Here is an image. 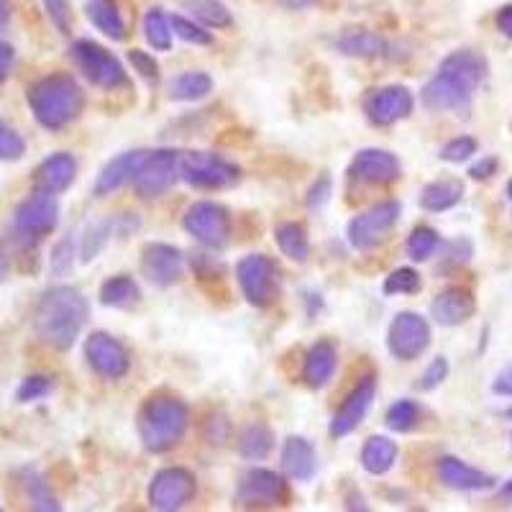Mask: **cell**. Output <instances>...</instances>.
<instances>
[{"instance_id": "30", "label": "cell", "mask_w": 512, "mask_h": 512, "mask_svg": "<svg viewBox=\"0 0 512 512\" xmlns=\"http://www.w3.org/2000/svg\"><path fill=\"white\" fill-rule=\"evenodd\" d=\"M98 297L105 308L131 310L141 303V287L134 277L116 274V277H111V280H105L103 285H100Z\"/></svg>"}, {"instance_id": "22", "label": "cell", "mask_w": 512, "mask_h": 512, "mask_svg": "<svg viewBox=\"0 0 512 512\" xmlns=\"http://www.w3.org/2000/svg\"><path fill=\"white\" fill-rule=\"evenodd\" d=\"M144 157H146V149H134V152H123L118 154V157H113L111 162L100 169V175L95 177V185H93L95 198L113 195V192L121 190L123 185L134 182Z\"/></svg>"}, {"instance_id": "46", "label": "cell", "mask_w": 512, "mask_h": 512, "mask_svg": "<svg viewBox=\"0 0 512 512\" xmlns=\"http://www.w3.org/2000/svg\"><path fill=\"white\" fill-rule=\"evenodd\" d=\"M477 149L479 144L474 136H456V139H451L446 146H443L438 157H441L446 164H464L477 154Z\"/></svg>"}, {"instance_id": "54", "label": "cell", "mask_w": 512, "mask_h": 512, "mask_svg": "<svg viewBox=\"0 0 512 512\" xmlns=\"http://www.w3.org/2000/svg\"><path fill=\"white\" fill-rule=\"evenodd\" d=\"M492 392L500 397H512V367L502 369V372L497 374L495 382H492Z\"/></svg>"}, {"instance_id": "24", "label": "cell", "mask_w": 512, "mask_h": 512, "mask_svg": "<svg viewBox=\"0 0 512 512\" xmlns=\"http://www.w3.org/2000/svg\"><path fill=\"white\" fill-rule=\"evenodd\" d=\"M282 472L292 482H310L318 472V456L315 446L305 436H287L282 443Z\"/></svg>"}, {"instance_id": "35", "label": "cell", "mask_w": 512, "mask_h": 512, "mask_svg": "<svg viewBox=\"0 0 512 512\" xmlns=\"http://www.w3.org/2000/svg\"><path fill=\"white\" fill-rule=\"evenodd\" d=\"M21 484H24V495L34 510H39V512L62 510V502L57 500V495L52 492V487H49L47 479L41 477L36 469H24V472H21Z\"/></svg>"}, {"instance_id": "28", "label": "cell", "mask_w": 512, "mask_h": 512, "mask_svg": "<svg viewBox=\"0 0 512 512\" xmlns=\"http://www.w3.org/2000/svg\"><path fill=\"white\" fill-rule=\"evenodd\" d=\"M464 198V182L456 177H443V180H433L420 190V208L428 213H446V210L456 208Z\"/></svg>"}, {"instance_id": "49", "label": "cell", "mask_w": 512, "mask_h": 512, "mask_svg": "<svg viewBox=\"0 0 512 512\" xmlns=\"http://www.w3.org/2000/svg\"><path fill=\"white\" fill-rule=\"evenodd\" d=\"M448 372H451V367H448V359L446 356H436V359L425 367V372L420 374L418 379V387L423 392H433L436 387H441L443 382L448 379Z\"/></svg>"}, {"instance_id": "27", "label": "cell", "mask_w": 512, "mask_h": 512, "mask_svg": "<svg viewBox=\"0 0 512 512\" xmlns=\"http://www.w3.org/2000/svg\"><path fill=\"white\" fill-rule=\"evenodd\" d=\"M397 456H400V448L392 438L387 436H369L361 446V469L372 477H384L387 472H392V466L397 464Z\"/></svg>"}, {"instance_id": "16", "label": "cell", "mask_w": 512, "mask_h": 512, "mask_svg": "<svg viewBox=\"0 0 512 512\" xmlns=\"http://www.w3.org/2000/svg\"><path fill=\"white\" fill-rule=\"evenodd\" d=\"M141 272L154 287H172L185 277V254L164 241H149L141 249Z\"/></svg>"}, {"instance_id": "26", "label": "cell", "mask_w": 512, "mask_h": 512, "mask_svg": "<svg viewBox=\"0 0 512 512\" xmlns=\"http://www.w3.org/2000/svg\"><path fill=\"white\" fill-rule=\"evenodd\" d=\"M336 49L344 54V57H354V59L392 57L390 41L384 39L382 34H377V31H369V29L344 31V34L336 39Z\"/></svg>"}, {"instance_id": "61", "label": "cell", "mask_w": 512, "mask_h": 512, "mask_svg": "<svg viewBox=\"0 0 512 512\" xmlns=\"http://www.w3.org/2000/svg\"><path fill=\"white\" fill-rule=\"evenodd\" d=\"M505 415H507V418H512V405H510V408L505 410Z\"/></svg>"}, {"instance_id": "23", "label": "cell", "mask_w": 512, "mask_h": 512, "mask_svg": "<svg viewBox=\"0 0 512 512\" xmlns=\"http://www.w3.org/2000/svg\"><path fill=\"white\" fill-rule=\"evenodd\" d=\"M477 310V300L466 287H448L431 303V318L443 328L464 326Z\"/></svg>"}, {"instance_id": "7", "label": "cell", "mask_w": 512, "mask_h": 512, "mask_svg": "<svg viewBox=\"0 0 512 512\" xmlns=\"http://www.w3.org/2000/svg\"><path fill=\"white\" fill-rule=\"evenodd\" d=\"M180 180L198 190H223L241 180V167L213 152H180Z\"/></svg>"}, {"instance_id": "58", "label": "cell", "mask_w": 512, "mask_h": 512, "mask_svg": "<svg viewBox=\"0 0 512 512\" xmlns=\"http://www.w3.org/2000/svg\"><path fill=\"white\" fill-rule=\"evenodd\" d=\"M497 502H500V505H512V479H507V482L500 487V492H497Z\"/></svg>"}, {"instance_id": "55", "label": "cell", "mask_w": 512, "mask_h": 512, "mask_svg": "<svg viewBox=\"0 0 512 512\" xmlns=\"http://www.w3.org/2000/svg\"><path fill=\"white\" fill-rule=\"evenodd\" d=\"M495 24H497V31H500L505 39L512 41V3L510 6H502L500 11H497Z\"/></svg>"}, {"instance_id": "33", "label": "cell", "mask_w": 512, "mask_h": 512, "mask_svg": "<svg viewBox=\"0 0 512 512\" xmlns=\"http://www.w3.org/2000/svg\"><path fill=\"white\" fill-rule=\"evenodd\" d=\"M198 24L208 29H231L233 16L223 0H177Z\"/></svg>"}, {"instance_id": "42", "label": "cell", "mask_w": 512, "mask_h": 512, "mask_svg": "<svg viewBox=\"0 0 512 512\" xmlns=\"http://www.w3.org/2000/svg\"><path fill=\"white\" fill-rule=\"evenodd\" d=\"M423 290V280H420V274L415 272L413 267H400L390 274V277H384L382 292L384 295H418Z\"/></svg>"}, {"instance_id": "51", "label": "cell", "mask_w": 512, "mask_h": 512, "mask_svg": "<svg viewBox=\"0 0 512 512\" xmlns=\"http://www.w3.org/2000/svg\"><path fill=\"white\" fill-rule=\"evenodd\" d=\"M497 169H500V159L497 157H482L479 162H474L472 167H469V177L477 182H484V180H492V177L497 175Z\"/></svg>"}, {"instance_id": "18", "label": "cell", "mask_w": 512, "mask_h": 512, "mask_svg": "<svg viewBox=\"0 0 512 512\" xmlns=\"http://www.w3.org/2000/svg\"><path fill=\"white\" fill-rule=\"evenodd\" d=\"M374 397H377V377H374V374H367V377L361 379L354 390L349 392V397L341 402V408H338L336 415L331 418V425H328L331 438L338 441V438L351 436V433L364 423L369 410H372Z\"/></svg>"}, {"instance_id": "14", "label": "cell", "mask_w": 512, "mask_h": 512, "mask_svg": "<svg viewBox=\"0 0 512 512\" xmlns=\"http://www.w3.org/2000/svg\"><path fill=\"white\" fill-rule=\"evenodd\" d=\"M82 354L88 367L98 374L100 379H123L131 369V356H128L126 346L118 341L116 336L105 331H95L85 338V346H82Z\"/></svg>"}, {"instance_id": "34", "label": "cell", "mask_w": 512, "mask_h": 512, "mask_svg": "<svg viewBox=\"0 0 512 512\" xmlns=\"http://www.w3.org/2000/svg\"><path fill=\"white\" fill-rule=\"evenodd\" d=\"M141 29H144V39L149 41V47H152L154 52H172L175 31H172V21H169V16L162 8H149V11L144 13Z\"/></svg>"}, {"instance_id": "36", "label": "cell", "mask_w": 512, "mask_h": 512, "mask_svg": "<svg viewBox=\"0 0 512 512\" xmlns=\"http://www.w3.org/2000/svg\"><path fill=\"white\" fill-rule=\"evenodd\" d=\"M274 446V433L269 425L251 423L239 433V454L249 461L267 459Z\"/></svg>"}, {"instance_id": "50", "label": "cell", "mask_w": 512, "mask_h": 512, "mask_svg": "<svg viewBox=\"0 0 512 512\" xmlns=\"http://www.w3.org/2000/svg\"><path fill=\"white\" fill-rule=\"evenodd\" d=\"M331 195H333V180L328 172H323V175H320L318 180H313V185L308 187V198H305V203H308L310 210H320V208H326Z\"/></svg>"}, {"instance_id": "9", "label": "cell", "mask_w": 512, "mask_h": 512, "mask_svg": "<svg viewBox=\"0 0 512 512\" xmlns=\"http://www.w3.org/2000/svg\"><path fill=\"white\" fill-rule=\"evenodd\" d=\"M236 282L246 303L254 308H269L280 295V269L264 254H246L236 264Z\"/></svg>"}, {"instance_id": "2", "label": "cell", "mask_w": 512, "mask_h": 512, "mask_svg": "<svg viewBox=\"0 0 512 512\" xmlns=\"http://www.w3.org/2000/svg\"><path fill=\"white\" fill-rule=\"evenodd\" d=\"M90 305L88 297L72 285H54L41 292L34 305V331L39 341L54 351H70L88 326Z\"/></svg>"}, {"instance_id": "11", "label": "cell", "mask_w": 512, "mask_h": 512, "mask_svg": "<svg viewBox=\"0 0 512 512\" xmlns=\"http://www.w3.org/2000/svg\"><path fill=\"white\" fill-rule=\"evenodd\" d=\"M195 495H198V482L185 466H164L154 474L146 489L149 505L159 512L182 510L195 500Z\"/></svg>"}, {"instance_id": "10", "label": "cell", "mask_w": 512, "mask_h": 512, "mask_svg": "<svg viewBox=\"0 0 512 512\" xmlns=\"http://www.w3.org/2000/svg\"><path fill=\"white\" fill-rule=\"evenodd\" d=\"M182 228L198 244L208 246V249H223L231 239V213L226 205L216 203V200H198L185 210Z\"/></svg>"}, {"instance_id": "4", "label": "cell", "mask_w": 512, "mask_h": 512, "mask_svg": "<svg viewBox=\"0 0 512 512\" xmlns=\"http://www.w3.org/2000/svg\"><path fill=\"white\" fill-rule=\"evenodd\" d=\"M190 425V410L177 395L169 392H154L144 400L136 415V431H139L141 446L149 454H167L185 438Z\"/></svg>"}, {"instance_id": "39", "label": "cell", "mask_w": 512, "mask_h": 512, "mask_svg": "<svg viewBox=\"0 0 512 512\" xmlns=\"http://www.w3.org/2000/svg\"><path fill=\"white\" fill-rule=\"evenodd\" d=\"M420 420V405L415 400H397L387 408L384 423L395 433H410Z\"/></svg>"}, {"instance_id": "52", "label": "cell", "mask_w": 512, "mask_h": 512, "mask_svg": "<svg viewBox=\"0 0 512 512\" xmlns=\"http://www.w3.org/2000/svg\"><path fill=\"white\" fill-rule=\"evenodd\" d=\"M13 67H16V49H13V44L0 39V85L11 77Z\"/></svg>"}, {"instance_id": "6", "label": "cell", "mask_w": 512, "mask_h": 512, "mask_svg": "<svg viewBox=\"0 0 512 512\" xmlns=\"http://www.w3.org/2000/svg\"><path fill=\"white\" fill-rule=\"evenodd\" d=\"M70 57L77 64V70L88 77V82L95 85V88L105 90V93L118 88H131L121 59L113 52H108L98 41L75 39L70 47Z\"/></svg>"}, {"instance_id": "47", "label": "cell", "mask_w": 512, "mask_h": 512, "mask_svg": "<svg viewBox=\"0 0 512 512\" xmlns=\"http://www.w3.org/2000/svg\"><path fill=\"white\" fill-rule=\"evenodd\" d=\"M128 64L134 67V72H139V77L144 82H149L152 88H157L159 80H162V70H159V62L149 52H141V49H131L128 52Z\"/></svg>"}, {"instance_id": "21", "label": "cell", "mask_w": 512, "mask_h": 512, "mask_svg": "<svg viewBox=\"0 0 512 512\" xmlns=\"http://www.w3.org/2000/svg\"><path fill=\"white\" fill-rule=\"evenodd\" d=\"M436 472L443 487L456 489V492H487L497 484L492 474L482 472L477 466H469L459 456H441L436 464Z\"/></svg>"}, {"instance_id": "44", "label": "cell", "mask_w": 512, "mask_h": 512, "mask_svg": "<svg viewBox=\"0 0 512 512\" xmlns=\"http://www.w3.org/2000/svg\"><path fill=\"white\" fill-rule=\"evenodd\" d=\"M24 157H26V139L18 134L16 128H13L6 118H0V162L13 164V162H21Z\"/></svg>"}, {"instance_id": "1", "label": "cell", "mask_w": 512, "mask_h": 512, "mask_svg": "<svg viewBox=\"0 0 512 512\" xmlns=\"http://www.w3.org/2000/svg\"><path fill=\"white\" fill-rule=\"evenodd\" d=\"M489 75V62L477 49H456L438 64L436 75L420 90V103L431 113H466L482 82Z\"/></svg>"}, {"instance_id": "29", "label": "cell", "mask_w": 512, "mask_h": 512, "mask_svg": "<svg viewBox=\"0 0 512 512\" xmlns=\"http://www.w3.org/2000/svg\"><path fill=\"white\" fill-rule=\"evenodd\" d=\"M85 16L90 18V24L108 36L111 41H126V21L121 16L116 0H88L85 3Z\"/></svg>"}, {"instance_id": "12", "label": "cell", "mask_w": 512, "mask_h": 512, "mask_svg": "<svg viewBox=\"0 0 512 512\" xmlns=\"http://www.w3.org/2000/svg\"><path fill=\"white\" fill-rule=\"evenodd\" d=\"M428 346H431V323L423 315L402 310L392 318L390 331H387V351L397 361L408 364V361L420 359Z\"/></svg>"}, {"instance_id": "15", "label": "cell", "mask_w": 512, "mask_h": 512, "mask_svg": "<svg viewBox=\"0 0 512 512\" xmlns=\"http://www.w3.org/2000/svg\"><path fill=\"white\" fill-rule=\"evenodd\" d=\"M287 502V482L272 469L254 466L249 472L241 474L239 487H236V505L251 507H277Z\"/></svg>"}, {"instance_id": "57", "label": "cell", "mask_w": 512, "mask_h": 512, "mask_svg": "<svg viewBox=\"0 0 512 512\" xmlns=\"http://www.w3.org/2000/svg\"><path fill=\"white\" fill-rule=\"evenodd\" d=\"M11 277V259H8L6 249H3V244H0V285Z\"/></svg>"}, {"instance_id": "43", "label": "cell", "mask_w": 512, "mask_h": 512, "mask_svg": "<svg viewBox=\"0 0 512 512\" xmlns=\"http://www.w3.org/2000/svg\"><path fill=\"white\" fill-rule=\"evenodd\" d=\"M52 392L54 379L49 374H29L16 387V402L18 405H31V402H39L44 397H49Z\"/></svg>"}, {"instance_id": "8", "label": "cell", "mask_w": 512, "mask_h": 512, "mask_svg": "<svg viewBox=\"0 0 512 512\" xmlns=\"http://www.w3.org/2000/svg\"><path fill=\"white\" fill-rule=\"evenodd\" d=\"M402 205L397 200H384V203L372 205L369 210L359 213L346 226V239L356 251L379 249L384 241L390 239V233L400 223Z\"/></svg>"}, {"instance_id": "60", "label": "cell", "mask_w": 512, "mask_h": 512, "mask_svg": "<svg viewBox=\"0 0 512 512\" xmlns=\"http://www.w3.org/2000/svg\"><path fill=\"white\" fill-rule=\"evenodd\" d=\"M507 200H510V210H512V180L510 182H507Z\"/></svg>"}, {"instance_id": "41", "label": "cell", "mask_w": 512, "mask_h": 512, "mask_svg": "<svg viewBox=\"0 0 512 512\" xmlns=\"http://www.w3.org/2000/svg\"><path fill=\"white\" fill-rule=\"evenodd\" d=\"M474 256V244L469 239H454L448 241V244H443V251H441V264H438V272H456V269L466 267V264L472 262Z\"/></svg>"}, {"instance_id": "25", "label": "cell", "mask_w": 512, "mask_h": 512, "mask_svg": "<svg viewBox=\"0 0 512 512\" xmlns=\"http://www.w3.org/2000/svg\"><path fill=\"white\" fill-rule=\"evenodd\" d=\"M336 364H338L336 344H333V341H328V338H320V341H315L303 359L305 387L313 392L323 390V387H326V384L333 379Z\"/></svg>"}, {"instance_id": "38", "label": "cell", "mask_w": 512, "mask_h": 512, "mask_svg": "<svg viewBox=\"0 0 512 512\" xmlns=\"http://www.w3.org/2000/svg\"><path fill=\"white\" fill-rule=\"evenodd\" d=\"M441 246V236H438L436 228L431 226H418L413 228V233L405 241V254L413 259V262H428L436 249Z\"/></svg>"}, {"instance_id": "48", "label": "cell", "mask_w": 512, "mask_h": 512, "mask_svg": "<svg viewBox=\"0 0 512 512\" xmlns=\"http://www.w3.org/2000/svg\"><path fill=\"white\" fill-rule=\"evenodd\" d=\"M41 6L47 11L49 21L54 24V29L62 36L72 34V8L70 0H41Z\"/></svg>"}, {"instance_id": "62", "label": "cell", "mask_w": 512, "mask_h": 512, "mask_svg": "<svg viewBox=\"0 0 512 512\" xmlns=\"http://www.w3.org/2000/svg\"><path fill=\"white\" fill-rule=\"evenodd\" d=\"M510 441H512V433H510Z\"/></svg>"}, {"instance_id": "59", "label": "cell", "mask_w": 512, "mask_h": 512, "mask_svg": "<svg viewBox=\"0 0 512 512\" xmlns=\"http://www.w3.org/2000/svg\"><path fill=\"white\" fill-rule=\"evenodd\" d=\"M282 3H285V6L290 8V11H303V8L315 6L318 0H282Z\"/></svg>"}, {"instance_id": "32", "label": "cell", "mask_w": 512, "mask_h": 512, "mask_svg": "<svg viewBox=\"0 0 512 512\" xmlns=\"http://www.w3.org/2000/svg\"><path fill=\"white\" fill-rule=\"evenodd\" d=\"M274 241H277V246H280V251L287 259H292V262L297 264L308 262L310 241L305 226H300V223L295 221L280 223V226L274 228Z\"/></svg>"}, {"instance_id": "56", "label": "cell", "mask_w": 512, "mask_h": 512, "mask_svg": "<svg viewBox=\"0 0 512 512\" xmlns=\"http://www.w3.org/2000/svg\"><path fill=\"white\" fill-rule=\"evenodd\" d=\"M13 18V0H0V34L11 26Z\"/></svg>"}, {"instance_id": "20", "label": "cell", "mask_w": 512, "mask_h": 512, "mask_svg": "<svg viewBox=\"0 0 512 512\" xmlns=\"http://www.w3.org/2000/svg\"><path fill=\"white\" fill-rule=\"evenodd\" d=\"M77 164L75 154L70 152H54L47 159H41L36 164L31 182H34V190L52 192V195H62V192L70 190L77 180Z\"/></svg>"}, {"instance_id": "19", "label": "cell", "mask_w": 512, "mask_h": 512, "mask_svg": "<svg viewBox=\"0 0 512 512\" xmlns=\"http://www.w3.org/2000/svg\"><path fill=\"white\" fill-rule=\"evenodd\" d=\"M349 175L367 185H390V182L400 180L402 164L387 149H361L351 159Z\"/></svg>"}, {"instance_id": "53", "label": "cell", "mask_w": 512, "mask_h": 512, "mask_svg": "<svg viewBox=\"0 0 512 512\" xmlns=\"http://www.w3.org/2000/svg\"><path fill=\"white\" fill-rule=\"evenodd\" d=\"M141 228V221L136 213H121V216H113V231L121 233V236H131Z\"/></svg>"}, {"instance_id": "37", "label": "cell", "mask_w": 512, "mask_h": 512, "mask_svg": "<svg viewBox=\"0 0 512 512\" xmlns=\"http://www.w3.org/2000/svg\"><path fill=\"white\" fill-rule=\"evenodd\" d=\"M113 233V218H103V221H93L85 233L80 236V244H77V254H80L82 264H90L100 251L105 249L108 239Z\"/></svg>"}, {"instance_id": "17", "label": "cell", "mask_w": 512, "mask_h": 512, "mask_svg": "<svg viewBox=\"0 0 512 512\" xmlns=\"http://www.w3.org/2000/svg\"><path fill=\"white\" fill-rule=\"evenodd\" d=\"M415 98L405 85H387V88L372 90L364 98V113L367 121L377 128H390L405 121L413 113Z\"/></svg>"}, {"instance_id": "13", "label": "cell", "mask_w": 512, "mask_h": 512, "mask_svg": "<svg viewBox=\"0 0 512 512\" xmlns=\"http://www.w3.org/2000/svg\"><path fill=\"white\" fill-rule=\"evenodd\" d=\"M180 180V152L177 149H154L146 152L134 177V190L141 200H154Z\"/></svg>"}, {"instance_id": "45", "label": "cell", "mask_w": 512, "mask_h": 512, "mask_svg": "<svg viewBox=\"0 0 512 512\" xmlns=\"http://www.w3.org/2000/svg\"><path fill=\"white\" fill-rule=\"evenodd\" d=\"M169 21H172V31H175L177 39H182L185 44H192V47H210V44H213L210 31H205L203 26L190 21V18L169 16Z\"/></svg>"}, {"instance_id": "3", "label": "cell", "mask_w": 512, "mask_h": 512, "mask_svg": "<svg viewBox=\"0 0 512 512\" xmlns=\"http://www.w3.org/2000/svg\"><path fill=\"white\" fill-rule=\"evenodd\" d=\"M26 100L34 121L47 131H62L85 111V90L67 72H52L31 82Z\"/></svg>"}, {"instance_id": "40", "label": "cell", "mask_w": 512, "mask_h": 512, "mask_svg": "<svg viewBox=\"0 0 512 512\" xmlns=\"http://www.w3.org/2000/svg\"><path fill=\"white\" fill-rule=\"evenodd\" d=\"M75 259H80L77 254V241H75V233H67L64 239H59L54 244L52 254H49V274L52 277H67L75 267Z\"/></svg>"}, {"instance_id": "5", "label": "cell", "mask_w": 512, "mask_h": 512, "mask_svg": "<svg viewBox=\"0 0 512 512\" xmlns=\"http://www.w3.org/2000/svg\"><path fill=\"white\" fill-rule=\"evenodd\" d=\"M59 226V200L57 195L34 190L13 210L11 233L16 244L24 251H34L41 241L52 236Z\"/></svg>"}, {"instance_id": "31", "label": "cell", "mask_w": 512, "mask_h": 512, "mask_svg": "<svg viewBox=\"0 0 512 512\" xmlns=\"http://www.w3.org/2000/svg\"><path fill=\"white\" fill-rule=\"evenodd\" d=\"M210 93H213V77L208 72L187 70L169 82L167 98L177 100V103H198V100L208 98Z\"/></svg>"}]
</instances>
